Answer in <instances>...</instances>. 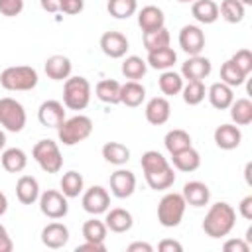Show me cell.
<instances>
[{
  "instance_id": "1",
  "label": "cell",
  "mask_w": 252,
  "mask_h": 252,
  "mask_svg": "<svg viewBox=\"0 0 252 252\" xmlns=\"http://www.w3.org/2000/svg\"><path fill=\"white\" fill-rule=\"evenodd\" d=\"M146 183L150 185V189L154 191H163L169 189L175 183V173L173 167L169 165V161L163 158V154H159L158 150H148L142 154L140 159Z\"/></svg>"
},
{
  "instance_id": "2",
  "label": "cell",
  "mask_w": 252,
  "mask_h": 252,
  "mask_svg": "<svg viewBox=\"0 0 252 252\" xmlns=\"http://www.w3.org/2000/svg\"><path fill=\"white\" fill-rule=\"evenodd\" d=\"M234 224H236V211L232 209V205H228L224 201L211 205L203 219V230L211 238L228 236L230 230L234 228Z\"/></svg>"
},
{
  "instance_id": "3",
  "label": "cell",
  "mask_w": 252,
  "mask_h": 252,
  "mask_svg": "<svg viewBox=\"0 0 252 252\" xmlns=\"http://www.w3.org/2000/svg\"><path fill=\"white\" fill-rule=\"evenodd\" d=\"M37 71L30 65H14V67H6L0 73V85L6 91L12 93H24V91H32L37 87Z\"/></svg>"
},
{
  "instance_id": "4",
  "label": "cell",
  "mask_w": 252,
  "mask_h": 252,
  "mask_svg": "<svg viewBox=\"0 0 252 252\" xmlns=\"http://www.w3.org/2000/svg\"><path fill=\"white\" fill-rule=\"evenodd\" d=\"M91 134H93V120L85 114L65 118L57 126V136L63 146H75L79 142H85Z\"/></svg>"
},
{
  "instance_id": "5",
  "label": "cell",
  "mask_w": 252,
  "mask_h": 252,
  "mask_svg": "<svg viewBox=\"0 0 252 252\" xmlns=\"http://www.w3.org/2000/svg\"><path fill=\"white\" fill-rule=\"evenodd\" d=\"M91 102V83L85 77H69L63 85V104L69 110H85Z\"/></svg>"
},
{
  "instance_id": "6",
  "label": "cell",
  "mask_w": 252,
  "mask_h": 252,
  "mask_svg": "<svg viewBox=\"0 0 252 252\" xmlns=\"http://www.w3.org/2000/svg\"><path fill=\"white\" fill-rule=\"evenodd\" d=\"M187 203L183 199L181 193H165L158 205V220L161 226L165 228H173L179 226V222L183 220Z\"/></svg>"
},
{
  "instance_id": "7",
  "label": "cell",
  "mask_w": 252,
  "mask_h": 252,
  "mask_svg": "<svg viewBox=\"0 0 252 252\" xmlns=\"http://www.w3.org/2000/svg\"><path fill=\"white\" fill-rule=\"evenodd\" d=\"M32 156L45 173H59L61 167H63V156L59 152V146H57V142H53L49 138L39 140L33 146Z\"/></svg>"
},
{
  "instance_id": "8",
  "label": "cell",
  "mask_w": 252,
  "mask_h": 252,
  "mask_svg": "<svg viewBox=\"0 0 252 252\" xmlns=\"http://www.w3.org/2000/svg\"><path fill=\"white\" fill-rule=\"evenodd\" d=\"M26 108L12 96L0 98V126L8 132H22L26 126Z\"/></svg>"
},
{
  "instance_id": "9",
  "label": "cell",
  "mask_w": 252,
  "mask_h": 252,
  "mask_svg": "<svg viewBox=\"0 0 252 252\" xmlns=\"http://www.w3.org/2000/svg\"><path fill=\"white\" fill-rule=\"evenodd\" d=\"M39 211L47 217V219H63L69 213V205H67V197L61 191L55 189H47L43 193H39Z\"/></svg>"
},
{
  "instance_id": "10",
  "label": "cell",
  "mask_w": 252,
  "mask_h": 252,
  "mask_svg": "<svg viewBox=\"0 0 252 252\" xmlns=\"http://www.w3.org/2000/svg\"><path fill=\"white\" fill-rule=\"evenodd\" d=\"M81 203H83V209L89 215H94L96 217V215H102V213L108 211V207H110V195H108V191L102 185H93V187H89L83 193Z\"/></svg>"
},
{
  "instance_id": "11",
  "label": "cell",
  "mask_w": 252,
  "mask_h": 252,
  "mask_svg": "<svg viewBox=\"0 0 252 252\" xmlns=\"http://www.w3.org/2000/svg\"><path fill=\"white\" fill-rule=\"evenodd\" d=\"M179 47L187 53V55H201L203 47H205V33L199 26L187 24L181 28L179 32Z\"/></svg>"
},
{
  "instance_id": "12",
  "label": "cell",
  "mask_w": 252,
  "mask_h": 252,
  "mask_svg": "<svg viewBox=\"0 0 252 252\" xmlns=\"http://www.w3.org/2000/svg\"><path fill=\"white\" fill-rule=\"evenodd\" d=\"M130 43H128V37L120 32H104L100 35V49L106 57L110 59H120L126 55Z\"/></svg>"
},
{
  "instance_id": "13",
  "label": "cell",
  "mask_w": 252,
  "mask_h": 252,
  "mask_svg": "<svg viewBox=\"0 0 252 252\" xmlns=\"http://www.w3.org/2000/svg\"><path fill=\"white\" fill-rule=\"evenodd\" d=\"M213 65L203 55H189V59L181 65V77L187 81H203L211 75Z\"/></svg>"
},
{
  "instance_id": "14",
  "label": "cell",
  "mask_w": 252,
  "mask_h": 252,
  "mask_svg": "<svg viewBox=\"0 0 252 252\" xmlns=\"http://www.w3.org/2000/svg\"><path fill=\"white\" fill-rule=\"evenodd\" d=\"M37 120L45 128H57L65 120V104L59 100H45L37 108Z\"/></svg>"
},
{
  "instance_id": "15",
  "label": "cell",
  "mask_w": 252,
  "mask_h": 252,
  "mask_svg": "<svg viewBox=\"0 0 252 252\" xmlns=\"http://www.w3.org/2000/svg\"><path fill=\"white\" fill-rule=\"evenodd\" d=\"M110 191L116 199H126L136 191V175L130 169H116L110 175Z\"/></svg>"
},
{
  "instance_id": "16",
  "label": "cell",
  "mask_w": 252,
  "mask_h": 252,
  "mask_svg": "<svg viewBox=\"0 0 252 252\" xmlns=\"http://www.w3.org/2000/svg\"><path fill=\"white\" fill-rule=\"evenodd\" d=\"M144 114H146V120H148L150 124L161 126V124H165V122L169 120V116H171V104H169V100H167L165 96H154V98L148 100Z\"/></svg>"
},
{
  "instance_id": "17",
  "label": "cell",
  "mask_w": 252,
  "mask_h": 252,
  "mask_svg": "<svg viewBox=\"0 0 252 252\" xmlns=\"http://www.w3.org/2000/svg\"><path fill=\"white\" fill-rule=\"evenodd\" d=\"M41 242L51 250H59L69 242V228L63 222H49L41 230Z\"/></svg>"
},
{
  "instance_id": "18",
  "label": "cell",
  "mask_w": 252,
  "mask_h": 252,
  "mask_svg": "<svg viewBox=\"0 0 252 252\" xmlns=\"http://www.w3.org/2000/svg\"><path fill=\"white\" fill-rule=\"evenodd\" d=\"M43 69H45V75L51 81H65V79L71 77L73 63L67 55H51V57L45 59Z\"/></svg>"
},
{
  "instance_id": "19",
  "label": "cell",
  "mask_w": 252,
  "mask_h": 252,
  "mask_svg": "<svg viewBox=\"0 0 252 252\" xmlns=\"http://www.w3.org/2000/svg\"><path fill=\"white\" fill-rule=\"evenodd\" d=\"M215 144L220 150H234L242 142V132L236 124H220L215 130Z\"/></svg>"
},
{
  "instance_id": "20",
  "label": "cell",
  "mask_w": 252,
  "mask_h": 252,
  "mask_svg": "<svg viewBox=\"0 0 252 252\" xmlns=\"http://www.w3.org/2000/svg\"><path fill=\"white\" fill-rule=\"evenodd\" d=\"M183 199L191 207H205L211 199V191L203 181H187L181 191Z\"/></svg>"
},
{
  "instance_id": "21",
  "label": "cell",
  "mask_w": 252,
  "mask_h": 252,
  "mask_svg": "<svg viewBox=\"0 0 252 252\" xmlns=\"http://www.w3.org/2000/svg\"><path fill=\"white\" fill-rule=\"evenodd\" d=\"M104 224L110 232H116V234H122V232H128L134 224V219L132 215L122 209V207H116V209H110L106 211V217H104Z\"/></svg>"
},
{
  "instance_id": "22",
  "label": "cell",
  "mask_w": 252,
  "mask_h": 252,
  "mask_svg": "<svg viewBox=\"0 0 252 252\" xmlns=\"http://www.w3.org/2000/svg\"><path fill=\"white\" fill-rule=\"evenodd\" d=\"M207 96H209L211 106L217 108V110H226V108L232 104V100H234L232 87L224 85L222 81L213 83V85L209 87V91H207Z\"/></svg>"
},
{
  "instance_id": "23",
  "label": "cell",
  "mask_w": 252,
  "mask_h": 252,
  "mask_svg": "<svg viewBox=\"0 0 252 252\" xmlns=\"http://www.w3.org/2000/svg\"><path fill=\"white\" fill-rule=\"evenodd\" d=\"M138 26L142 32H154L165 26V16L158 6H144L138 12Z\"/></svg>"
},
{
  "instance_id": "24",
  "label": "cell",
  "mask_w": 252,
  "mask_h": 252,
  "mask_svg": "<svg viewBox=\"0 0 252 252\" xmlns=\"http://www.w3.org/2000/svg\"><path fill=\"white\" fill-rule=\"evenodd\" d=\"M16 197L22 205H33L39 199V183L32 175H22L16 183Z\"/></svg>"
},
{
  "instance_id": "25",
  "label": "cell",
  "mask_w": 252,
  "mask_h": 252,
  "mask_svg": "<svg viewBox=\"0 0 252 252\" xmlns=\"http://www.w3.org/2000/svg\"><path fill=\"white\" fill-rule=\"evenodd\" d=\"M144 100H146V89L140 81H126L124 85H120V104L136 108Z\"/></svg>"
},
{
  "instance_id": "26",
  "label": "cell",
  "mask_w": 252,
  "mask_h": 252,
  "mask_svg": "<svg viewBox=\"0 0 252 252\" xmlns=\"http://www.w3.org/2000/svg\"><path fill=\"white\" fill-rule=\"evenodd\" d=\"M171 163H173L175 169L189 173V171L199 169V165H201V156H199V152H197L193 146H189V148H185V150H181V152L171 154Z\"/></svg>"
},
{
  "instance_id": "27",
  "label": "cell",
  "mask_w": 252,
  "mask_h": 252,
  "mask_svg": "<svg viewBox=\"0 0 252 252\" xmlns=\"http://www.w3.org/2000/svg\"><path fill=\"white\" fill-rule=\"evenodd\" d=\"M0 163L8 173H20L28 165V156L22 148H8L0 156Z\"/></svg>"
},
{
  "instance_id": "28",
  "label": "cell",
  "mask_w": 252,
  "mask_h": 252,
  "mask_svg": "<svg viewBox=\"0 0 252 252\" xmlns=\"http://www.w3.org/2000/svg\"><path fill=\"white\" fill-rule=\"evenodd\" d=\"M191 14L199 24H215L219 16V4L215 0H195L191 6Z\"/></svg>"
},
{
  "instance_id": "29",
  "label": "cell",
  "mask_w": 252,
  "mask_h": 252,
  "mask_svg": "<svg viewBox=\"0 0 252 252\" xmlns=\"http://www.w3.org/2000/svg\"><path fill=\"white\" fill-rule=\"evenodd\" d=\"M175 61H177V53L171 47H161V49H156V51H148V59H146V63L152 69H159V71L171 69L175 65Z\"/></svg>"
},
{
  "instance_id": "30",
  "label": "cell",
  "mask_w": 252,
  "mask_h": 252,
  "mask_svg": "<svg viewBox=\"0 0 252 252\" xmlns=\"http://www.w3.org/2000/svg\"><path fill=\"white\" fill-rule=\"evenodd\" d=\"M96 98L104 104H120V83L114 79H102L94 87Z\"/></svg>"
},
{
  "instance_id": "31",
  "label": "cell",
  "mask_w": 252,
  "mask_h": 252,
  "mask_svg": "<svg viewBox=\"0 0 252 252\" xmlns=\"http://www.w3.org/2000/svg\"><path fill=\"white\" fill-rule=\"evenodd\" d=\"M59 187H61V193L67 197V199H75L83 193V187H85V181H83V175L75 169L63 173L61 181H59Z\"/></svg>"
},
{
  "instance_id": "32",
  "label": "cell",
  "mask_w": 252,
  "mask_h": 252,
  "mask_svg": "<svg viewBox=\"0 0 252 252\" xmlns=\"http://www.w3.org/2000/svg\"><path fill=\"white\" fill-rule=\"evenodd\" d=\"M230 118L236 126H248L252 122V102L250 98H234L228 106Z\"/></svg>"
},
{
  "instance_id": "33",
  "label": "cell",
  "mask_w": 252,
  "mask_h": 252,
  "mask_svg": "<svg viewBox=\"0 0 252 252\" xmlns=\"http://www.w3.org/2000/svg\"><path fill=\"white\" fill-rule=\"evenodd\" d=\"M120 71L128 81H140L148 71V63H146V59H142L138 55H128L122 61Z\"/></svg>"
},
{
  "instance_id": "34",
  "label": "cell",
  "mask_w": 252,
  "mask_h": 252,
  "mask_svg": "<svg viewBox=\"0 0 252 252\" xmlns=\"http://www.w3.org/2000/svg\"><path fill=\"white\" fill-rule=\"evenodd\" d=\"M158 85H159V91L165 96H173V94H179L181 93V89H183V77H181V73H175L173 69H167V71H163L159 75Z\"/></svg>"
},
{
  "instance_id": "35",
  "label": "cell",
  "mask_w": 252,
  "mask_h": 252,
  "mask_svg": "<svg viewBox=\"0 0 252 252\" xmlns=\"http://www.w3.org/2000/svg\"><path fill=\"white\" fill-rule=\"evenodd\" d=\"M102 158L112 165H124L130 159V150L120 142H106L102 146Z\"/></svg>"
},
{
  "instance_id": "36",
  "label": "cell",
  "mask_w": 252,
  "mask_h": 252,
  "mask_svg": "<svg viewBox=\"0 0 252 252\" xmlns=\"http://www.w3.org/2000/svg\"><path fill=\"white\" fill-rule=\"evenodd\" d=\"M163 146H165V150H167L169 154L181 152V150H185V148L191 146V136H189V132H185V130H181V128H173V130H169V132L165 134Z\"/></svg>"
},
{
  "instance_id": "37",
  "label": "cell",
  "mask_w": 252,
  "mask_h": 252,
  "mask_svg": "<svg viewBox=\"0 0 252 252\" xmlns=\"http://www.w3.org/2000/svg\"><path fill=\"white\" fill-rule=\"evenodd\" d=\"M142 41H144L146 51H156V49H161V47H169L171 35L167 32V28L163 26V28L154 30V32H144Z\"/></svg>"
},
{
  "instance_id": "38",
  "label": "cell",
  "mask_w": 252,
  "mask_h": 252,
  "mask_svg": "<svg viewBox=\"0 0 252 252\" xmlns=\"http://www.w3.org/2000/svg\"><path fill=\"white\" fill-rule=\"evenodd\" d=\"M246 6L240 4L238 0H222L219 6V16H222L228 24H238L244 20Z\"/></svg>"
},
{
  "instance_id": "39",
  "label": "cell",
  "mask_w": 252,
  "mask_h": 252,
  "mask_svg": "<svg viewBox=\"0 0 252 252\" xmlns=\"http://www.w3.org/2000/svg\"><path fill=\"white\" fill-rule=\"evenodd\" d=\"M106 10L116 20H128L130 16L136 14L138 2L136 0H108L106 2Z\"/></svg>"
},
{
  "instance_id": "40",
  "label": "cell",
  "mask_w": 252,
  "mask_h": 252,
  "mask_svg": "<svg viewBox=\"0 0 252 252\" xmlns=\"http://www.w3.org/2000/svg\"><path fill=\"white\" fill-rule=\"evenodd\" d=\"M181 93H183L185 104L197 106V104L203 102V98H205V94H207V89H205L203 81H187V85H183Z\"/></svg>"
},
{
  "instance_id": "41",
  "label": "cell",
  "mask_w": 252,
  "mask_h": 252,
  "mask_svg": "<svg viewBox=\"0 0 252 252\" xmlns=\"http://www.w3.org/2000/svg\"><path fill=\"white\" fill-rule=\"evenodd\" d=\"M106 232H108V228H106V224L102 222V220H98V219H89V220H85V224H83V238L85 240H91V242H104L106 240Z\"/></svg>"
},
{
  "instance_id": "42",
  "label": "cell",
  "mask_w": 252,
  "mask_h": 252,
  "mask_svg": "<svg viewBox=\"0 0 252 252\" xmlns=\"http://www.w3.org/2000/svg\"><path fill=\"white\" fill-rule=\"evenodd\" d=\"M220 81H222L224 85H228V87H240V85L246 81V75L228 59V61H224L222 67H220Z\"/></svg>"
},
{
  "instance_id": "43",
  "label": "cell",
  "mask_w": 252,
  "mask_h": 252,
  "mask_svg": "<svg viewBox=\"0 0 252 252\" xmlns=\"http://www.w3.org/2000/svg\"><path fill=\"white\" fill-rule=\"evenodd\" d=\"M230 61H232L246 77L252 73V51H250V49H238V51L230 57Z\"/></svg>"
},
{
  "instance_id": "44",
  "label": "cell",
  "mask_w": 252,
  "mask_h": 252,
  "mask_svg": "<svg viewBox=\"0 0 252 252\" xmlns=\"http://www.w3.org/2000/svg\"><path fill=\"white\" fill-rule=\"evenodd\" d=\"M24 10V0H0V14L6 18L20 16Z\"/></svg>"
},
{
  "instance_id": "45",
  "label": "cell",
  "mask_w": 252,
  "mask_h": 252,
  "mask_svg": "<svg viewBox=\"0 0 252 252\" xmlns=\"http://www.w3.org/2000/svg\"><path fill=\"white\" fill-rule=\"evenodd\" d=\"M83 8H85V0H61L59 12H63L67 16H75V14H81Z\"/></svg>"
},
{
  "instance_id": "46",
  "label": "cell",
  "mask_w": 252,
  "mask_h": 252,
  "mask_svg": "<svg viewBox=\"0 0 252 252\" xmlns=\"http://www.w3.org/2000/svg\"><path fill=\"white\" fill-rule=\"evenodd\" d=\"M222 250L224 252H248L250 244L246 240H240V238H230L222 244Z\"/></svg>"
},
{
  "instance_id": "47",
  "label": "cell",
  "mask_w": 252,
  "mask_h": 252,
  "mask_svg": "<svg viewBox=\"0 0 252 252\" xmlns=\"http://www.w3.org/2000/svg\"><path fill=\"white\" fill-rule=\"evenodd\" d=\"M238 213H240V217L246 219V220L252 219V195H246V197L240 201V205H238Z\"/></svg>"
},
{
  "instance_id": "48",
  "label": "cell",
  "mask_w": 252,
  "mask_h": 252,
  "mask_svg": "<svg viewBox=\"0 0 252 252\" xmlns=\"http://www.w3.org/2000/svg\"><path fill=\"white\" fill-rule=\"evenodd\" d=\"M12 248H14V242H12L6 226L0 224V252H12Z\"/></svg>"
},
{
  "instance_id": "49",
  "label": "cell",
  "mask_w": 252,
  "mask_h": 252,
  "mask_svg": "<svg viewBox=\"0 0 252 252\" xmlns=\"http://www.w3.org/2000/svg\"><path fill=\"white\" fill-rule=\"evenodd\" d=\"M158 250H159V252H181V250H183V246H181L177 240L165 238V240H161V242L158 244Z\"/></svg>"
},
{
  "instance_id": "50",
  "label": "cell",
  "mask_w": 252,
  "mask_h": 252,
  "mask_svg": "<svg viewBox=\"0 0 252 252\" xmlns=\"http://www.w3.org/2000/svg\"><path fill=\"white\" fill-rule=\"evenodd\" d=\"M75 250H77V252H85V250H91V252H104L106 246H104V242H91V240H85V244H79Z\"/></svg>"
},
{
  "instance_id": "51",
  "label": "cell",
  "mask_w": 252,
  "mask_h": 252,
  "mask_svg": "<svg viewBox=\"0 0 252 252\" xmlns=\"http://www.w3.org/2000/svg\"><path fill=\"white\" fill-rule=\"evenodd\" d=\"M39 4H41V8H43L45 12H49V14H55V12H59V8H61V0H39Z\"/></svg>"
},
{
  "instance_id": "52",
  "label": "cell",
  "mask_w": 252,
  "mask_h": 252,
  "mask_svg": "<svg viewBox=\"0 0 252 252\" xmlns=\"http://www.w3.org/2000/svg\"><path fill=\"white\" fill-rule=\"evenodd\" d=\"M152 250H154V246L148 242H132L128 246V252H152Z\"/></svg>"
},
{
  "instance_id": "53",
  "label": "cell",
  "mask_w": 252,
  "mask_h": 252,
  "mask_svg": "<svg viewBox=\"0 0 252 252\" xmlns=\"http://www.w3.org/2000/svg\"><path fill=\"white\" fill-rule=\"evenodd\" d=\"M6 211H8V199H6V195L0 191V217H2Z\"/></svg>"
},
{
  "instance_id": "54",
  "label": "cell",
  "mask_w": 252,
  "mask_h": 252,
  "mask_svg": "<svg viewBox=\"0 0 252 252\" xmlns=\"http://www.w3.org/2000/svg\"><path fill=\"white\" fill-rule=\"evenodd\" d=\"M250 169H252V163H246L244 167V177H246V183L250 185Z\"/></svg>"
},
{
  "instance_id": "55",
  "label": "cell",
  "mask_w": 252,
  "mask_h": 252,
  "mask_svg": "<svg viewBox=\"0 0 252 252\" xmlns=\"http://www.w3.org/2000/svg\"><path fill=\"white\" fill-rule=\"evenodd\" d=\"M6 146V134H4V130L0 128V150Z\"/></svg>"
},
{
  "instance_id": "56",
  "label": "cell",
  "mask_w": 252,
  "mask_h": 252,
  "mask_svg": "<svg viewBox=\"0 0 252 252\" xmlns=\"http://www.w3.org/2000/svg\"><path fill=\"white\" fill-rule=\"evenodd\" d=\"M240 4H244V6H252V0H238Z\"/></svg>"
},
{
  "instance_id": "57",
  "label": "cell",
  "mask_w": 252,
  "mask_h": 252,
  "mask_svg": "<svg viewBox=\"0 0 252 252\" xmlns=\"http://www.w3.org/2000/svg\"><path fill=\"white\" fill-rule=\"evenodd\" d=\"M177 2H195V0H177Z\"/></svg>"
}]
</instances>
